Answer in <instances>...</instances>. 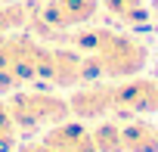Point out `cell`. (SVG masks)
Here are the masks:
<instances>
[{"label":"cell","instance_id":"obj_1","mask_svg":"<svg viewBox=\"0 0 158 152\" xmlns=\"http://www.w3.org/2000/svg\"><path fill=\"white\" fill-rule=\"evenodd\" d=\"M74 47L87 50L93 65L99 68V74H109V78H133L149 59V47L143 40L127 37V34H115L109 28L77 31Z\"/></svg>","mask_w":158,"mask_h":152},{"label":"cell","instance_id":"obj_2","mask_svg":"<svg viewBox=\"0 0 158 152\" xmlns=\"http://www.w3.org/2000/svg\"><path fill=\"white\" fill-rule=\"evenodd\" d=\"M10 115L16 121V127L22 130H37L44 124H59L68 118V103L56 93L47 90H34V93H16L10 103Z\"/></svg>","mask_w":158,"mask_h":152},{"label":"cell","instance_id":"obj_3","mask_svg":"<svg viewBox=\"0 0 158 152\" xmlns=\"http://www.w3.org/2000/svg\"><path fill=\"white\" fill-rule=\"evenodd\" d=\"M96 0H50L44 6V22H50L53 28H68V25H81L87 19H93L96 13Z\"/></svg>","mask_w":158,"mask_h":152},{"label":"cell","instance_id":"obj_4","mask_svg":"<svg viewBox=\"0 0 158 152\" xmlns=\"http://www.w3.org/2000/svg\"><path fill=\"white\" fill-rule=\"evenodd\" d=\"M68 109H71L77 118H99V115H109V112L115 109L112 87H84V90H77V93L68 99Z\"/></svg>","mask_w":158,"mask_h":152},{"label":"cell","instance_id":"obj_5","mask_svg":"<svg viewBox=\"0 0 158 152\" xmlns=\"http://www.w3.org/2000/svg\"><path fill=\"white\" fill-rule=\"evenodd\" d=\"M121 146L124 152H158V127L146 121H130L121 127Z\"/></svg>","mask_w":158,"mask_h":152},{"label":"cell","instance_id":"obj_6","mask_svg":"<svg viewBox=\"0 0 158 152\" xmlns=\"http://www.w3.org/2000/svg\"><path fill=\"white\" fill-rule=\"evenodd\" d=\"M106 6L112 16H118L121 22H130V25H143L149 19L143 0H106Z\"/></svg>","mask_w":158,"mask_h":152},{"label":"cell","instance_id":"obj_7","mask_svg":"<svg viewBox=\"0 0 158 152\" xmlns=\"http://www.w3.org/2000/svg\"><path fill=\"white\" fill-rule=\"evenodd\" d=\"M93 133V146H96V152H124V146H121V127L118 124H99L96 130H90Z\"/></svg>","mask_w":158,"mask_h":152},{"label":"cell","instance_id":"obj_8","mask_svg":"<svg viewBox=\"0 0 158 152\" xmlns=\"http://www.w3.org/2000/svg\"><path fill=\"white\" fill-rule=\"evenodd\" d=\"M16 133H19V127L10 115V106L0 103V152H10L16 146Z\"/></svg>","mask_w":158,"mask_h":152},{"label":"cell","instance_id":"obj_9","mask_svg":"<svg viewBox=\"0 0 158 152\" xmlns=\"http://www.w3.org/2000/svg\"><path fill=\"white\" fill-rule=\"evenodd\" d=\"M25 22H28L25 6H0V31H13V28H19Z\"/></svg>","mask_w":158,"mask_h":152},{"label":"cell","instance_id":"obj_10","mask_svg":"<svg viewBox=\"0 0 158 152\" xmlns=\"http://www.w3.org/2000/svg\"><path fill=\"white\" fill-rule=\"evenodd\" d=\"M19 152H62L59 146H53L50 140H40V143H34V146H25V149H19Z\"/></svg>","mask_w":158,"mask_h":152}]
</instances>
